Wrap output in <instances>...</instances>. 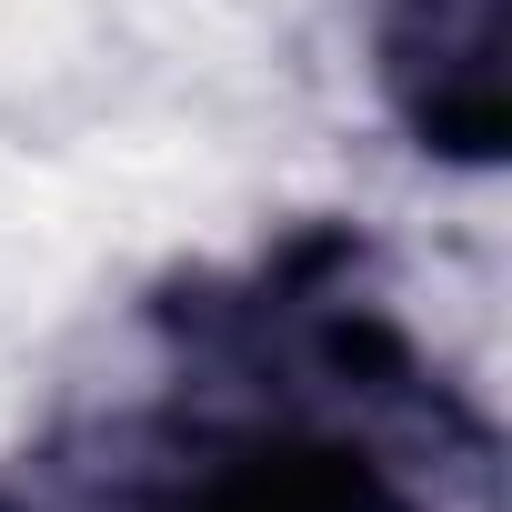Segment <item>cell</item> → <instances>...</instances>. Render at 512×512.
<instances>
[{
    "label": "cell",
    "instance_id": "cell-1",
    "mask_svg": "<svg viewBox=\"0 0 512 512\" xmlns=\"http://www.w3.org/2000/svg\"><path fill=\"white\" fill-rule=\"evenodd\" d=\"M41 512H502V422L352 221L191 262L41 442Z\"/></svg>",
    "mask_w": 512,
    "mask_h": 512
},
{
    "label": "cell",
    "instance_id": "cell-2",
    "mask_svg": "<svg viewBox=\"0 0 512 512\" xmlns=\"http://www.w3.org/2000/svg\"><path fill=\"white\" fill-rule=\"evenodd\" d=\"M362 71L412 161L462 181L512 161V0H372Z\"/></svg>",
    "mask_w": 512,
    "mask_h": 512
},
{
    "label": "cell",
    "instance_id": "cell-3",
    "mask_svg": "<svg viewBox=\"0 0 512 512\" xmlns=\"http://www.w3.org/2000/svg\"><path fill=\"white\" fill-rule=\"evenodd\" d=\"M0 512H41V492L31 482H0Z\"/></svg>",
    "mask_w": 512,
    "mask_h": 512
}]
</instances>
